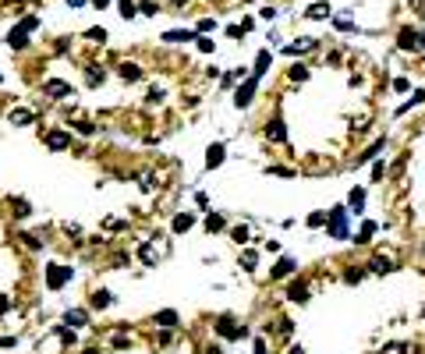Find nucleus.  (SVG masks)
<instances>
[{
	"instance_id": "nucleus-1",
	"label": "nucleus",
	"mask_w": 425,
	"mask_h": 354,
	"mask_svg": "<svg viewBox=\"0 0 425 354\" xmlns=\"http://www.w3.org/2000/svg\"><path fill=\"white\" fill-rule=\"evenodd\" d=\"M326 234L330 237H337V241H344L348 237V209H330V216H326Z\"/></svg>"
},
{
	"instance_id": "nucleus-2",
	"label": "nucleus",
	"mask_w": 425,
	"mask_h": 354,
	"mask_svg": "<svg viewBox=\"0 0 425 354\" xmlns=\"http://www.w3.org/2000/svg\"><path fill=\"white\" fill-rule=\"evenodd\" d=\"M397 46L401 50H425V32H418V29H401L397 32Z\"/></svg>"
},
{
	"instance_id": "nucleus-3",
	"label": "nucleus",
	"mask_w": 425,
	"mask_h": 354,
	"mask_svg": "<svg viewBox=\"0 0 425 354\" xmlns=\"http://www.w3.org/2000/svg\"><path fill=\"white\" fill-rule=\"evenodd\" d=\"M216 333L227 337V340H241V337H245V326H237L230 315H220V319H216Z\"/></svg>"
},
{
	"instance_id": "nucleus-4",
	"label": "nucleus",
	"mask_w": 425,
	"mask_h": 354,
	"mask_svg": "<svg viewBox=\"0 0 425 354\" xmlns=\"http://www.w3.org/2000/svg\"><path fill=\"white\" fill-rule=\"evenodd\" d=\"M255 89H259V78H255V74H248V78H245V85H237L234 103H237V106H248V103H252V96H255Z\"/></svg>"
},
{
	"instance_id": "nucleus-5",
	"label": "nucleus",
	"mask_w": 425,
	"mask_h": 354,
	"mask_svg": "<svg viewBox=\"0 0 425 354\" xmlns=\"http://www.w3.org/2000/svg\"><path fill=\"white\" fill-rule=\"evenodd\" d=\"M68 280H71L68 266H50V269H46V287H50V290H61Z\"/></svg>"
},
{
	"instance_id": "nucleus-6",
	"label": "nucleus",
	"mask_w": 425,
	"mask_h": 354,
	"mask_svg": "<svg viewBox=\"0 0 425 354\" xmlns=\"http://www.w3.org/2000/svg\"><path fill=\"white\" fill-rule=\"evenodd\" d=\"M71 145V135L64 128H54L50 135H46V149H54V152H61V149H68Z\"/></svg>"
},
{
	"instance_id": "nucleus-7",
	"label": "nucleus",
	"mask_w": 425,
	"mask_h": 354,
	"mask_svg": "<svg viewBox=\"0 0 425 354\" xmlns=\"http://www.w3.org/2000/svg\"><path fill=\"white\" fill-rule=\"evenodd\" d=\"M43 96H54V99L71 96V85H68V81H61V78H50V81H43Z\"/></svg>"
},
{
	"instance_id": "nucleus-8",
	"label": "nucleus",
	"mask_w": 425,
	"mask_h": 354,
	"mask_svg": "<svg viewBox=\"0 0 425 354\" xmlns=\"http://www.w3.org/2000/svg\"><path fill=\"white\" fill-rule=\"evenodd\" d=\"M223 156H227V149H223V142H213L209 149H206V167H220V163H223Z\"/></svg>"
},
{
	"instance_id": "nucleus-9",
	"label": "nucleus",
	"mask_w": 425,
	"mask_h": 354,
	"mask_svg": "<svg viewBox=\"0 0 425 354\" xmlns=\"http://www.w3.org/2000/svg\"><path fill=\"white\" fill-rule=\"evenodd\" d=\"M294 269H298V262H294V259H290V255H283L280 262H277V266H273V277H277V280H283V277H290V273H294Z\"/></svg>"
},
{
	"instance_id": "nucleus-10",
	"label": "nucleus",
	"mask_w": 425,
	"mask_h": 354,
	"mask_svg": "<svg viewBox=\"0 0 425 354\" xmlns=\"http://www.w3.org/2000/svg\"><path fill=\"white\" fill-rule=\"evenodd\" d=\"M7 46H11V50H25V46H29V32L11 29V32H7Z\"/></svg>"
},
{
	"instance_id": "nucleus-11",
	"label": "nucleus",
	"mask_w": 425,
	"mask_h": 354,
	"mask_svg": "<svg viewBox=\"0 0 425 354\" xmlns=\"http://www.w3.org/2000/svg\"><path fill=\"white\" fill-rule=\"evenodd\" d=\"M266 139H270V142H283V139H287V131H283V121H280V117H273V121L266 124Z\"/></svg>"
},
{
	"instance_id": "nucleus-12",
	"label": "nucleus",
	"mask_w": 425,
	"mask_h": 354,
	"mask_svg": "<svg viewBox=\"0 0 425 354\" xmlns=\"http://www.w3.org/2000/svg\"><path fill=\"white\" fill-rule=\"evenodd\" d=\"M308 50H315V39H298V43L283 46V53H287V57H294V53H308Z\"/></svg>"
},
{
	"instance_id": "nucleus-13",
	"label": "nucleus",
	"mask_w": 425,
	"mask_h": 354,
	"mask_svg": "<svg viewBox=\"0 0 425 354\" xmlns=\"http://www.w3.org/2000/svg\"><path fill=\"white\" fill-rule=\"evenodd\" d=\"M368 269H372V273H379V277H386V273H393V262H390L386 255H376V259L368 262Z\"/></svg>"
},
{
	"instance_id": "nucleus-14",
	"label": "nucleus",
	"mask_w": 425,
	"mask_h": 354,
	"mask_svg": "<svg viewBox=\"0 0 425 354\" xmlns=\"http://www.w3.org/2000/svg\"><path fill=\"white\" fill-rule=\"evenodd\" d=\"M287 297H290L294 305H305V301H308V287H305V283H290V287H287Z\"/></svg>"
},
{
	"instance_id": "nucleus-15",
	"label": "nucleus",
	"mask_w": 425,
	"mask_h": 354,
	"mask_svg": "<svg viewBox=\"0 0 425 354\" xmlns=\"http://www.w3.org/2000/svg\"><path fill=\"white\" fill-rule=\"evenodd\" d=\"M333 11H330V4H312L308 11H305V18H312V21H323V18H330Z\"/></svg>"
},
{
	"instance_id": "nucleus-16",
	"label": "nucleus",
	"mask_w": 425,
	"mask_h": 354,
	"mask_svg": "<svg viewBox=\"0 0 425 354\" xmlns=\"http://www.w3.org/2000/svg\"><path fill=\"white\" fill-rule=\"evenodd\" d=\"M192 223H195V216H192V212H177V216H174V234L192 230Z\"/></svg>"
},
{
	"instance_id": "nucleus-17",
	"label": "nucleus",
	"mask_w": 425,
	"mask_h": 354,
	"mask_svg": "<svg viewBox=\"0 0 425 354\" xmlns=\"http://www.w3.org/2000/svg\"><path fill=\"white\" fill-rule=\"evenodd\" d=\"M348 206L354 209V216L365 209V188H351V195H348Z\"/></svg>"
},
{
	"instance_id": "nucleus-18",
	"label": "nucleus",
	"mask_w": 425,
	"mask_h": 354,
	"mask_svg": "<svg viewBox=\"0 0 425 354\" xmlns=\"http://www.w3.org/2000/svg\"><path fill=\"white\" fill-rule=\"evenodd\" d=\"M117 71H121V78H124V81H139V78H142V68H139V64H131V61H124Z\"/></svg>"
},
{
	"instance_id": "nucleus-19",
	"label": "nucleus",
	"mask_w": 425,
	"mask_h": 354,
	"mask_svg": "<svg viewBox=\"0 0 425 354\" xmlns=\"http://www.w3.org/2000/svg\"><path fill=\"white\" fill-rule=\"evenodd\" d=\"M270 64H273V53H270V50H262V53H259V57H255V71H252V74H255V78H262V74H266V68H270Z\"/></svg>"
},
{
	"instance_id": "nucleus-20",
	"label": "nucleus",
	"mask_w": 425,
	"mask_h": 354,
	"mask_svg": "<svg viewBox=\"0 0 425 354\" xmlns=\"http://www.w3.org/2000/svg\"><path fill=\"white\" fill-rule=\"evenodd\" d=\"M156 326L174 330V326H177V312H170V308H167V312H156Z\"/></svg>"
},
{
	"instance_id": "nucleus-21",
	"label": "nucleus",
	"mask_w": 425,
	"mask_h": 354,
	"mask_svg": "<svg viewBox=\"0 0 425 354\" xmlns=\"http://www.w3.org/2000/svg\"><path fill=\"white\" fill-rule=\"evenodd\" d=\"M192 39H199L195 32H163V43H192Z\"/></svg>"
},
{
	"instance_id": "nucleus-22",
	"label": "nucleus",
	"mask_w": 425,
	"mask_h": 354,
	"mask_svg": "<svg viewBox=\"0 0 425 354\" xmlns=\"http://www.w3.org/2000/svg\"><path fill=\"white\" fill-rule=\"evenodd\" d=\"M372 234H376V223H372V220H365V223H361V230H358V237H354V244H368V237H372Z\"/></svg>"
},
{
	"instance_id": "nucleus-23",
	"label": "nucleus",
	"mask_w": 425,
	"mask_h": 354,
	"mask_svg": "<svg viewBox=\"0 0 425 354\" xmlns=\"http://www.w3.org/2000/svg\"><path fill=\"white\" fill-rule=\"evenodd\" d=\"M383 145H386L383 139H379V142H372V145H368V149H365V152H361V156H358L354 163H368V159H376V152H383Z\"/></svg>"
},
{
	"instance_id": "nucleus-24",
	"label": "nucleus",
	"mask_w": 425,
	"mask_h": 354,
	"mask_svg": "<svg viewBox=\"0 0 425 354\" xmlns=\"http://www.w3.org/2000/svg\"><path fill=\"white\" fill-rule=\"evenodd\" d=\"M36 114L32 110H11V124H32Z\"/></svg>"
},
{
	"instance_id": "nucleus-25",
	"label": "nucleus",
	"mask_w": 425,
	"mask_h": 354,
	"mask_svg": "<svg viewBox=\"0 0 425 354\" xmlns=\"http://www.w3.org/2000/svg\"><path fill=\"white\" fill-rule=\"evenodd\" d=\"M85 319H89V315H85L82 308H71L68 315H64V322H68V326H85Z\"/></svg>"
},
{
	"instance_id": "nucleus-26",
	"label": "nucleus",
	"mask_w": 425,
	"mask_h": 354,
	"mask_svg": "<svg viewBox=\"0 0 425 354\" xmlns=\"http://www.w3.org/2000/svg\"><path fill=\"white\" fill-rule=\"evenodd\" d=\"M206 230H223V216H220V212H209V216H206Z\"/></svg>"
},
{
	"instance_id": "nucleus-27",
	"label": "nucleus",
	"mask_w": 425,
	"mask_h": 354,
	"mask_svg": "<svg viewBox=\"0 0 425 354\" xmlns=\"http://www.w3.org/2000/svg\"><path fill=\"white\" fill-rule=\"evenodd\" d=\"M110 305V290H96L92 294V308H107Z\"/></svg>"
},
{
	"instance_id": "nucleus-28",
	"label": "nucleus",
	"mask_w": 425,
	"mask_h": 354,
	"mask_svg": "<svg viewBox=\"0 0 425 354\" xmlns=\"http://www.w3.org/2000/svg\"><path fill=\"white\" fill-rule=\"evenodd\" d=\"M139 14V4L135 0H121V18H135Z\"/></svg>"
},
{
	"instance_id": "nucleus-29",
	"label": "nucleus",
	"mask_w": 425,
	"mask_h": 354,
	"mask_svg": "<svg viewBox=\"0 0 425 354\" xmlns=\"http://www.w3.org/2000/svg\"><path fill=\"white\" fill-rule=\"evenodd\" d=\"M305 78H308V68H305V64H294V68H290V81H305Z\"/></svg>"
},
{
	"instance_id": "nucleus-30",
	"label": "nucleus",
	"mask_w": 425,
	"mask_h": 354,
	"mask_svg": "<svg viewBox=\"0 0 425 354\" xmlns=\"http://www.w3.org/2000/svg\"><path fill=\"white\" fill-rule=\"evenodd\" d=\"M230 237H234L237 244H248V227H234V230H230Z\"/></svg>"
},
{
	"instance_id": "nucleus-31",
	"label": "nucleus",
	"mask_w": 425,
	"mask_h": 354,
	"mask_svg": "<svg viewBox=\"0 0 425 354\" xmlns=\"http://www.w3.org/2000/svg\"><path fill=\"white\" fill-rule=\"evenodd\" d=\"M241 266H245V269H255V266H259V255H255V252H245V255H241Z\"/></svg>"
},
{
	"instance_id": "nucleus-32",
	"label": "nucleus",
	"mask_w": 425,
	"mask_h": 354,
	"mask_svg": "<svg viewBox=\"0 0 425 354\" xmlns=\"http://www.w3.org/2000/svg\"><path fill=\"white\" fill-rule=\"evenodd\" d=\"M213 29H216V21H213V18H202L195 32H199V36H206V32H213Z\"/></svg>"
},
{
	"instance_id": "nucleus-33",
	"label": "nucleus",
	"mask_w": 425,
	"mask_h": 354,
	"mask_svg": "<svg viewBox=\"0 0 425 354\" xmlns=\"http://www.w3.org/2000/svg\"><path fill=\"white\" fill-rule=\"evenodd\" d=\"M36 25H39V18H32V14H29V18H21V25H18V29H21V32H32Z\"/></svg>"
},
{
	"instance_id": "nucleus-34",
	"label": "nucleus",
	"mask_w": 425,
	"mask_h": 354,
	"mask_svg": "<svg viewBox=\"0 0 425 354\" xmlns=\"http://www.w3.org/2000/svg\"><path fill=\"white\" fill-rule=\"evenodd\" d=\"M408 89H411V81H408L404 74H401V78H393V92H408Z\"/></svg>"
},
{
	"instance_id": "nucleus-35",
	"label": "nucleus",
	"mask_w": 425,
	"mask_h": 354,
	"mask_svg": "<svg viewBox=\"0 0 425 354\" xmlns=\"http://www.w3.org/2000/svg\"><path fill=\"white\" fill-rule=\"evenodd\" d=\"M74 131H78V135H96V124H89V121H82V124H74Z\"/></svg>"
},
{
	"instance_id": "nucleus-36",
	"label": "nucleus",
	"mask_w": 425,
	"mask_h": 354,
	"mask_svg": "<svg viewBox=\"0 0 425 354\" xmlns=\"http://www.w3.org/2000/svg\"><path fill=\"white\" fill-rule=\"evenodd\" d=\"M326 216H330V212H312V216H308V227H323Z\"/></svg>"
},
{
	"instance_id": "nucleus-37",
	"label": "nucleus",
	"mask_w": 425,
	"mask_h": 354,
	"mask_svg": "<svg viewBox=\"0 0 425 354\" xmlns=\"http://www.w3.org/2000/svg\"><path fill=\"white\" fill-rule=\"evenodd\" d=\"M139 11H142V14H160V7H156L152 0H142V4H139Z\"/></svg>"
},
{
	"instance_id": "nucleus-38",
	"label": "nucleus",
	"mask_w": 425,
	"mask_h": 354,
	"mask_svg": "<svg viewBox=\"0 0 425 354\" xmlns=\"http://www.w3.org/2000/svg\"><path fill=\"white\" fill-rule=\"evenodd\" d=\"M103 81V68H89V85H99Z\"/></svg>"
},
{
	"instance_id": "nucleus-39",
	"label": "nucleus",
	"mask_w": 425,
	"mask_h": 354,
	"mask_svg": "<svg viewBox=\"0 0 425 354\" xmlns=\"http://www.w3.org/2000/svg\"><path fill=\"white\" fill-rule=\"evenodd\" d=\"M14 216H29V202L25 199H14Z\"/></svg>"
},
{
	"instance_id": "nucleus-40",
	"label": "nucleus",
	"mask_w": 425,
	"mask_h": 354,
	"mask_svg": "<svg viewBox=\"0 0 425 354\" xmlns=\"http://www.w3.org/2000/svg\"><path fill=\"white\" fill-rule=\"evenodd\" d=\"M195 43H199V50H202V53H209V50H213V39H209V36H199Z\"/></svg>"
},
{
	"instance_id": "nucleus-41",
	"label": "nucleus",
	"mask_w": 425,
	"mask_h": 354,
	"mask_svg": "<svg viewBox=\"0 0 425 354\" xmlns=\"http://www.w3.org/2000/svg\"><path fill=\"white\" fill-rule=\"evenodd\" d=\"M277 333H280V337H290V319H280V322H277Z\"/></svg>"
},
{
	"instance_id": "nucleus-42",
	"label": "nucleus",
	"mask_w": 425,
	"mask_h": 354,
	"mask_svg": "<svg viewBox=\"0 0 425 354\" xmlns=\"http://www.w3.org/2000/svg\"><path fill=\"white\" fill-rule=\"evenodd\" d=\"M408 351V344H390V347H383V354H404Z\"/></svg>"
},
{
	"instance_id": "nucleus-43",
	"label": "nucleus",
	"mask_w": 425,
	"mask_h": 354,
	"mask_svg": "<svg viewBox=\"0 0 425 354\" xmlns=\"http://www.w3.org/2000/svg\"><path fill=\"white\" fill-rule=\"evenodd\" d=\"M361 277H365L361 269H348V273H344V280H348V283H358V280H361Z\"/></svg>"
},
{
	"instance_id": "nucleus-44",
	"label": "nucleus",
	"mask_w": 425,
	"mask_h": 354,
	"mask_svg": "<svg viewBox=\"0 0 425 354\" xmlns=\"http://www.w3.org/2000/svg\"><path fill=\"white\" fill-rule=\"evenodd\" d=\"M85 36H89V39H99V43H103V39H107V29H89Z\"/></svg>"
},
{
	"instance_id": "nucleus-45",
	"label": "nucleus",
	"mask_w": 425,
	"mask_h": 354,
	"mask_svg": "<svg viewBox=\"0 0 425 354\" xmlns=\"http://www.w3.org/2000/svg\"><path fill=\"white\" fill-rule=\"evenodd\" d=\"M57 337H61L64 344H74V333H71V330H57Z\"/></svg>"
},
{
	"instance_id": "nucleus-46",
	"label": "nucleus",
	"mask_w": 425,
	"mask_h": 354,
	"mask_svg": "<svg viewBox=\"0 0 425 354\" xmlns=\"http://www.w3.org/2000/svg\"><path fill=\"white\" fill-rule=\"evenodd\" d=\"M383 174H386V167H383V163H376V167H372V181H379Z\"/></svg>"
},
{
	"instance_id": "nucleus-47",
	"label": "nucleus",
	"mask_w": 425,
	"mask_h": 354,
	"mask_svg": "<svg viewBox=\"0 0 425 354\" xmlns=\"http://www.w3.org/2000/svg\"><path fill=\"white\" fill-rule=\"evenodd\" d=\"M139 255L145 259V262H152V248H149V244H142V248H139Z\"/></svg>"
},
{
	"instance_id": "nucleus-48",
	"label": "nucleus",
	"mask_w": 425,
	"mask_h": 354,
	"mask_svg": "<svg viewBox=\"0 0 425 354\" xmlns=\"http://www.w3.org/2000/svg\"><path fill=\"white\" fill-rule=\"evenodd\" d=\"M7 308H11V301H7V297H4V294H0V315H4V312H7Z\"/></svg>"
},
{
	"instance_id": "nucleus-49",
	"label": "nucleus",
	"mask_w": 425,
	"mask_h": 354,
	"mask_svg": "<svg viewBox=\"0 0 425 354\" xmlns=\"http://www.w3.org/2000/svg\"><path fill=\"white\" fill-rule=\"evenodd\" d=\"M92 4H96V7H107V4H110V0H92Z\"/></svg>"
},
{
	"instance_id": "nucleus-50",
	"label": "nucleus",
	"mask_w": 425,
	"mask_h": 354,
	"mask_svg": "<svg viewBox=\"0 0 425 354\" xmlns=\"http://www.w3.org/2000/svg\"><path fill=\"white\" fill-rule=\"evenodd\" d=\"M68 4H71V7H82V4H85V0H68Z\"/></svg>"
},
{
	"instance_id": "nucleus-51",
	"label": "nucleus",
	"mask_w": 425,
	"mask_h": 354,
	"mask_svg": "<svg viewBox=\"0 0 425 354\" xmlns=\"http://www.w3.org/2000/svg\"><path fill=\"white\" fill-rule=\"evenodd\" d=\"M287 354H305V351H301V347H290V351H287Z\"/></svg>"
},
{
	"instance_id": "nucleus-52",
	"label": "nucleus",
	"mask_w": 425,
	"mask_h": 354,
	"mask_svg": "<svg viewBox=\"0 0 425 354\" xmlns=\"http://www.w3.org/2000/svg\"><path fill=\"white\" fill-rule=\"evenodd\" d=\"M206 354H223V351H220V347H209V351H206Z\"/></svg>"
},
{
	"instance_id": "nucleus-53",
	"label": "nucleus",
	"mask_w": 425,
	"mask_h": 354,
	"mask_svg": "<svg viewBox=\"0 0 425 354\" xmlns=\"http://www.w3.org/2000/svg\"><path fill=\"white\" fill-rule=\"evenodd\" d=\"M82 354H99V351H82Z\"/></svg>"
},
{
	"instance_id": "nucleus-54",
	"label": "nucleus",
	"mask_w": 425,
	"mask_h": 354,
	"mask_svg": "<svg viewBox=\"0 0 425 354\" xmlns=\"http://www.w3.org/2000/svg\"><path fill=\"white\" fill-rule=\"evenodd\" d=\"M174 4H184V0H174Z\"/></svg>"
},
{
	"instance_id": "nucleus-55",
	"label": "nucleus",
	"mask_w": 425,
	"mask_h": 354,
	"mask_svg": "<svg viewBox=\"0 0 425 354\" xmlns=\"http://www.w3.org/2000/svg\"><path fill=\"white\" fill-rule=\"evenodd\" d=\"M0 81H4V78H0Z\"/></svg>"
}]
</instances>
